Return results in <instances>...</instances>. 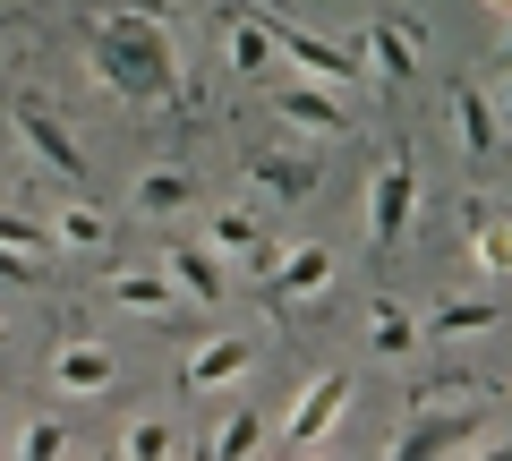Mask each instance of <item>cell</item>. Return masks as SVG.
Instances as JSON below:
<instances>
[{
    "instance_id": "cell-33",
    "label": "cell",
    "mask_w": 512,
    "mask_h": 461,
    "mask_svg": "<svg viewBox=\"0 0 512 461\" xmlns=\"http://www.w3.org/2000/svg\"><path fill=\"white\" fill-rule=\"evenodd\" d=\"M256 9H282V0H256Z\"/></svg>"
},
{
    "instance_id": "cell-18",
    "label": "cell",
    "mask_w": 512,
    "mask_h": 461,
    "mask_svg": "<svg viewBox=\"0 0 512 461\" xmlns=\"http://www.w3.org/2000/svg\"><path fill=\"white\" fill-rule=\"evenodd\" d=\"M419 325H427V342H470V333H495V325H504V299H487V291H470V299H436Z\"/></svg>"
},
{
    "instance_id": "cell-14",
    "label": "cell",
    "mask_w": 512,
    "mask_h": 461,
    "mask_svg": "<svg viewBox=\"0 0 512 461\" xmlns=\"http://www.w3.org/2000/svg\"><path fill=\"white\" fill-rule=\"evenodd\" d=\"M111 376L120 368H111V351L94 342V333H60L52 342V393H103Z\"/></svg>"
},
{
    "instance_id": "cell-27",
    "label": "cell",
    "mask_w": 512,
    "mask_h": 461,
    "mask_svg": "<svg viewBox=\"0 0 512 461\" xmlns=\"http://www.w3.org/2000/svg\"><path fill=\"white\" fill-rule=\"evenodd\" d=\"M9 444H18L26 461H60V453H69V427H60V419H26Z\"/></svg>"
},
{
    "instance_id": "cell-9",
    "label": "cell",
    "mask_w": 512,
    "mask_h": 461,
    "mask_svg": "<svg viewBox=\"0 0 512 461\" xmlns=\"http://www.w3.org/2000/svg\"><path fill=\"white\" fill-rule=\"evenodd\" d=\"M274 120L299 129V137H350V94L316 86V77H282L274 86Z\"/></svg>"
},
{
    "instance_id": "cell-32",
    "label": "cell",
    "mask_w": 512,
    "mask_h": 461,
    "mask_svg": "<svg viewBox=\"0 0 512 461\" xmlns=\"http://www.w3.org/2000/svg\"><path fill=\"white\" fill-rule=\"evenodd\" d=\"M495 69H512V26H504V52H495Z\"/></svg>"
},
{
    "instance_id": "cell-10",
    "label": "cell",
    "mask_w": 512,
    "mask_h": 461,
    "mask_svg": "<svg viewBox=\"0 0 512 461\" xmlns=\"http://www.w3.org/2000/svg\"><path fill=\"white\" fill-rule=\"evenodd\" d=\"M274 35H282V69H299V77H316V86H359V52H350V43H325V35H308V26H291V18H282V9H274Z\"/></svg>"
},
{
    "instance_id": "cell-1",
    "label": "cell",
    "mask_w": 512,
    "mask_h": 461,
    "mask_svg": "<svg viewBox=\"0 0 512 461\" xmlns=\"http://www.w3.org/2000/svg\"><path fill=\"white\" fill-rule=\"evenodd\" d=\"M86 60H94V86L120 94V103H171L180 77H188L171 26H154V18H111V9H94Z\"/></svg>"
},
{
    "instance_id": "cell-16",
    "label": "cell",
    "mask_w": 512,
    "mask_h": 461,
    "mask_svg": "<svg viewBox=\"0 0 512 461\" xmlns=\"http://www.w3.org/2000/svg\"><path fill=\"white\" fill-rule=\"evenodd\" d=\"M359 333H367V351H376V359H410V351L427 342V325H419V316H410V308H402L393 291H376V299H367Z\"/></svg>"
},
{
    "instance_id": "cell-8",
    "label": "cell",
    "mask_w": 512,
    "mask_h": 461,
    "mask_svg": "<svg viewBox=\"0 0 512 461\" xmlns=\"http://www.w3.org/2000/svg\"><path fill=\"white\" fill-rule=\"evenodd\" d=\"M222 60H231V77H274V69H282L274 9H256V0H231V9H222Z\"/></svg>"
},
{
    "instance_id": "cell-7",
    "label": "cell",
    "mask_w": 512,
    "mask_h": 461,
    "mask_svg": "<svg viewBox=\"0 0 512 461\" xmlns=\"http://www.w3.org/2000/svg\"><path fill=\"white\" fill-rule=\"evenodd\" d=\"M359 52V69L376 77V86H410L419 77V52H427V26L419 18H367V35L350 43Z\"/></svg>"
},
{
    "instance_id": "cell-12",
    "label": "cell",
    "mask_w": 512,
    "mask_h": 461,
    "mask_svg": "<svg viewBox=\"0 0 512 461\" xmlns=\"http://www.w3.org/2000/svg\"><path fill=\"white\" fill-rule=\"evenodd\" d=\"M163 265H171V282H180V299H231V257H222L214 240H171L163 248Z\"/></svg>"
},
{
    "instance_id": "cell-20",
    "label": "cell",
    "mask_w": 512,
    "mask_h": 461,
    "mask_svg": "<svg viewBox=\"0 0 512 461\" xmlns=\"http://www.w3.org/2000/svg\"><path fill=\"white\" fill-rule=\"evenodd\" d=\"M111 299H120L128 316H171L180 308V282H171V265H120V274H111Z\"/></svg>"
},
{
    "instance_id": "cell-22",
    "label": "cell",
    "mask_w": 512,
    "mask_h": 461,
    "mask_svg": "<svg viewBox=\"0 0 512 461\" xmlns=\"http://www.w3.org/2000/svg\"><path fill=\"white\" fill-rule=\"evenodd\" d=\"M52 248H77V257H103V248H111V214H103V205H86V197L52 205Z\"/></svg>"
},
{
    "instance_id": "cell-28",
    "label": "cell",
    "mask_w": 512,
    "mask_h": 461,
    "mask_svg": "<svg viewBox=\"0 0 512 461\" xmlns=\"http://www.w3.org/2000/svg\"><path fill=\"white\" fill-rule=\"evenodd\" d=\"M0 282H43V257H26V248H0Z\"/></svg>"
},
{
    "instance_id": "cell-23",
    "label": "cell",
    "mask_w": 512,
    "mask_h": 461,
    "mask_svg": "<svg viewBox=\"0 0 512 461\" xmlns=\"http://www.w3.org/2000/svg\"><path fill=\"white\" fill-rule=\"evenodd\" d=\"M205 453H214V461H248V453H265V419H256V410H231V419L205 436Z\"/></svg>"
},
{
    "instance_id": "cell-25",
    "label": "cell",
    "mask_w": 512,
    "mask_h": 461,
    "mask_svg": "<svg viewBox=\"0 0 512 461\" xmlns=\"http://www.w3.org/2000/svg\"><path fill=\"white\" fill-rule=\"evenodd\" d=\"M410 410H487L478 376H436V385H410Z\"/></svg>"
},
{
    "instance_id": "cell-5",
    "label": "cell",
    "mask_w": 512,
    "mask_h": 461,
    "mask_svg": "<svg viewBox=\"0 0 512 461\" xmlns=\"http://www.w3.org/2000/svg\"><path fill=\"white\" fill-rule=\"evenodd\" d=\"M444 111H453V146L470 154V163H495V154L512 146V120H504V103H495L478 77H444Z\"/></svg>"
},
{
    "instance_id": "cell-30",
    "label": "cell",
    "mask_w": 512,
    "mask_h": 461,
    "mask_svg": "<svg viewBox=\"0 0 512 461\" xmlns=\"http://www.w3.org/2000/svg\"><path fill=\"white\" fill-rule=\"evenodd\" d=\"M495 103H504V120H512V69H504V77H495Z\"/></svg>"
},
{
    "instance_id": "cell-2",
    "label": "cell",
    "mask_w": 512,
    "mask_h": 461,
    "mask_svg": "<svg viewBox=\"0 0 512 461\" xmlns=\"http://www.w3.org/2000/svg\"><path fill=\"white\" fill-rule=\"evenodd\" d=\"M367 240L376 248H402L410 222H419V154H410V137H393V146L376 154V171H367Z\"/></svg>"
},
{
    "instance_id": "cell-19",
    "label": "cell",
    "mask_w": 512,
    "mask_h": 461,
    "mask_svg": "<svg viewBox=\"0 0 512 461\" xmlns=\"http://www.w3.org/2000/svg\"><path fill=\"white\" fill-rule=\"evenodd\" d=\"M333 274H342V265H333L325 240H299L291 257H274V291H282V299H325Z\"/></svg>"
},
{
    "instance_id": "cell-13",
    "label": "cell",
    "mask_w": 512,
    "mask_h": 461,
    "mask_svg": "<svg viewBox=\"0 0 512 461\" xmlns=\"http://www.w3.org/2000/svg\"><path fill=\"white\" fill-rule=\"evenodd\" d=\"M248 368H256V342H239V333H214V342H197V351L180 359V385H188V393H222V385H239Z\"/></svg>"
},
{
    "instance_id": "cell-24",
    "label": "cell",
    "mask_w": 512,
    "mask_h": 461,
    "mask_svg": "<svg viewBox=\"0 0 512 461\" xmlns=\"http://www.w3.org/2000/svg\"><path fill=\"white\" fill-rule=\"evenodd\" d=\"M120 453H128V461H171V453H180V427L146 410V419H128V427H120Z\"/></svg>"
},
{
    "instance_id": "cell-34",
    "label": "cell",
    "mask_w": 512,
    "mask_h": 461,
    "mask_svg": "<svg viewBox=\"0 0 512 461\" xmlns=\"http://www.w3.org/2000/svg\"><path fill=\"white\" fill-rule=\"evenodd\" d=\"M0 342H9V325H0Z\"/></svg>"
},
{
    "instance_id": "cell-6",
    "label": "cell",
    "mask_w": 512,
    "mask_h": 461,
    "mask_svg": "<svg viewBox=\"0 0 512 461\" xmlns=\"http://www.w3.org/2000/svg\"><path fill=\"white\" fill-rule=\"evenodd\" d=\"M350 368H316L308 385H299V402H291V419H282V444H291V453H316V444L333 436V427H342V410H350Z\"/></svg>"
},
{
    "instance_id": "cell-11",
    "label": "cell",
    "mask_w": 512,
    "mask_h": 461,
    "mask_svg": "<svg viewBox=\"0 0 512 461\" xmlns=\"http://www.w3.org/2000/svg\"><path fill=\"white\" fill-rule=\"evenodd\" d=\"M239 180H248V197H265V205L316 197V163L291 154V146H248V154H239Z\"/></svg>"
},
{
    "instance_id": "cell-31",
    "label": "cell",
    "mask_w": 512,
    "mask_h": 461,
    "mask_svg": "<svg viewBox=\"0 0 512 461\" xmlns=\"http://www.w3.org/2000/svg\"><path fill=\"white\" fill-rule=\"evenodd\" d=\"M478 9H487V18H504V26H512V0H478Z\"/></svg>"
},
{
    "instance_id": "cell-4",
    "label": "cell",
    "mask_w": 512,
    "mask_h": 461,
    "mask_svg": "<svg viewBox=\"0 0 512 461\" xmlns=\"http://www.w3.org/2000/svg\"><path fill=\"white\" fill-rule=\"evenodd\" d=\"M9 129L26 137V154H35L52 180H86V146H77V129L43 103V94H9Z\"/></svg>"
},
{
    "instance_id": "cell-17",
    "label": "cell",
    "mask_w": 512,
    "mask_h": 461,
    "mask_svg": "<svg viewBox=\"0 0 512 461\" xmlns=\"http://www.w3.org/2000/svg\"><path fill=\"white\" fill-rule=\"evenodd\" d=\"M461 231H470L478 274H512V214H495L487 197H461Z\"/></svg>"
},
{
    "instance_id": "cell-3",
    "label": "cell",
    "mask_w": 512,
    "mask_h": 461,
    "mask_svg": "<svg viewBox=\"0 0 512 461\" xmlns=\"http://www.w3.org/2000/svg\"><path fill=\"white\" fill-rule=\"evenodd\" d=\"M393 453L402 461H427V453H504V436H495L487 410H419V419L393 436Z\"/></svg>"
},
{
    "instance_id": "cell-21",
    "label": "cell",
    "mask_w": 512,
    "mask_h": 461,
    "mask_svg": "<svg viewBox=\"0 0 512 461\" xmlns=\"http://www.w3.org/2000/svg\"><path fill=\"white\" fill-rule=\"evenodd\" d=\"M128 205L146 222H171L180 205H197V180H188L180 163H163V171H137V188H128Z\"/></svg>"
},
{
    "instance_id": "cell-26",
    "label": "cell",
    "mask_w": 512,
    "mask_h": 461,
    "mask_svg": "<svg viewBox=\"0 0 512 461\" xmlns=\"http://www.w3.org/2000/svg\"><path fill=\"white\" fill-rule=\"evenodd\" d=\"M0 248H26V257H43V265H52V222L18 214V205H0Z\"/></svg>"
},
{
    "instance_id": "cell-15",
    "label": "cell",
    "mask_w": 512,
    "mask_h": 461,
    "mask_svg": "<svg viewBox=\"0 0 512 461\" xmlns=\"http://www.w3.org/2000/svg\"><path fill=\"white\" fill-rule=\"evenodd\" d=\"M205 240L231 265H274V240H265V214H256V205H214V214H205Z\"/></svg>"
},
{
    "instance_id": "cell-29",
    "label": "cell",
    "mask_w": 512,
    "mask_h": 461,
    "mask_svg": "<svg viewBox=\"0 0 512 461\" xmlns=\"http://www.w3.org/2000/svg\"><path fill=\"white\" fill-rule=\"evenodd\" d=\"M111 18H154V26H171V0H103Z\"/></svg>"
},
{
    "instance_id": "cell-35",
    "label": "cell",
    "mask_w": 512,
    "mask_h": 461,
    "mask_svg": "<svg viewBox=\"0 0 512 461\" xmlns=\"http://www.w3.org/2000/svg\"><path fill=\"white\" fill-rule=\"evenodd\" d=\"M0 444H9V436H0Z\"/></svg>"
}]
</instances>
